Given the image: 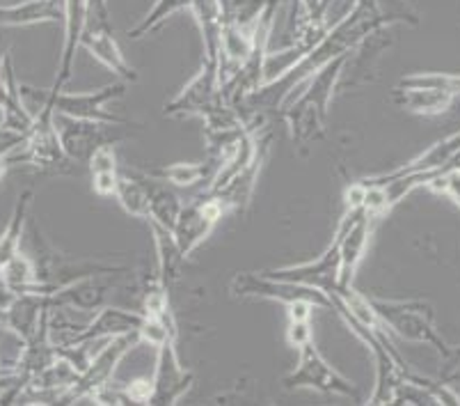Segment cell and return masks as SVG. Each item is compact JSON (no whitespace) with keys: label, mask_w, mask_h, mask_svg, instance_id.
Returning <instances> with one entry per match:
<instances>
[{"label":"cell","mask_w":460,"mask_h":406,"mask_svg":"<svg viewBox=\"0 0 460 406\" xmlns=\"http://www.w3.org/2000/svg\"><path fill=\"white\" fill-rule=\"evenodd\" d=\"M392 23H410V26H417L420 19L415 14H403V12L401 14H387V12L380 10L378 0H355L349 14L341 16L332 28H328L323 32V37L309 49L307 56L294 69L284 74L282 78H278V81L259 87L254 95H250L241 104V108H248L252 113H266L273 111V108H279L284 104V99L300 83L307 81L309 77H314L316 71H321L325 65L337 60V58L353 53L358 46L365 44L367 37H371L378 31H385Z\"/></svg>","instance_id":"cell-1"},{"label":"cell","mask_w":460,"mask_h":406,"mask_svg":"<svg viewBox=\"0 0 460 406\" xmlns=\"http://www.w3.org/2000/svg\"><path fill=\"white\" fill-rule=\"evenodd\" d=\"M349 60L350 53L337 58L321 71H316L314 77H309L307 81L300 83L305 87L303 92H298V95L294 92L284 99V104L279 106V115L287 122L296 145H309L312 140L323 136L330 104H332L334 90L344 77Z\"/></svg>","instance_id":"cell-2"},{"label":"cell","mask_w":460,"mask_h":406,"mask_svg":"<svg viewBox=\"0 0 460 406\" xmlns=\"http://www.w3.org/2000/svg\"><path fill=\"white\" fill-rule=\"evenodd\" d=\"M10 163H28L44 175H78L76 161L66 154L62 145L60 129L56 124V113L49 104H40V111L32 117V127L28 129L26 140L10 154Z\"/></svg>","instance_id":"cell-3"},{"label":"cell","mask_w":460,"mask_h":406,"mask_svg":"<svg viewBox=\"0 0 460 406\" xmlns=\"http://www.w3.org/2000/svg\"><path fill=\"white\" fill-rule=\"evenodd\" d=\"M376 312L383 320V324L390 329V333L403 338L410 342H421V345L433 347L438 354L449 361L454 354V347L447 345L442 336L435 329L433 305L421 299L412 301H380L371 299Z\"/></svg>","instance_id":"cell-4"},{"label":"cell","mask_w":460,"mask_h":406,"mask_svg":"<svg viewBox=\"0 0 460 406\" xmlns=\"http://www.w3.org/2000/svg\"><path fill=\"white\" fill-rule=\"evenodd\" d=\"M127 92L124 83L106 86L102 90L92 92H56V90H40L31 86H21V95L28 99H37L40 104H49L56 115L74 117V120H90V122H108V124H131V120L115 113H108L106 104L111 99L122 97Z\"/></svg>","instance_id":"cell-5"},{"label":"cell","mask_w":460,"mask_h":406,"mask_svg":"<svg viewBox=\"0 0 460 406\" xmlns=\"http://www.w3.org/2000/svg\"><path fill=\"white\" fill-rule=\"evenodd\" d=\"M140 330L111 338V340L102 347V351L92 358L90 367L78 376L76 383L71 388H66V391L58 397V404H76V401L94 400L96 392L111 383L117 363L122 361L124 356H127L133 347L140 345Z\"/></svg>","instance_id":"cell-6"},{"label":"cell","mask_w":460,"mask_h":406,"mask_svg":"<svg viewBox=\"0 0 460 406\" xmlns=\"http://www.w3.org/2000/svg\"><path fill=\"white\" fill-rule=\"evenodd\" d=\"M284 388L287 391H300V388H309V391L325 392V395H344L359 400L358 388L353 386V381H349L346 376L339 374L323 356L319 354V349L314 347V342H305L303 347H298V365L291 374H287L282 379Z\"/></svg>","instance_id":"cell-7"},{"label":"cell","mask_w":460,"mask_h":406,"mask_svg":"<svg viewBox=\"0 0 460 406\" xmlns=\"http://www.w3.org/2000/svg\"><path fill=\"white\" fill-rule=\"evenodd\" d=\"M378 216L367 207H346L344 219L339 221L334 237L339 239V292L353 287V275L365 257L374 221Z\"/></svg>","instance_id":"cell-8"},{"label":"cell","mask_w":460,"mask_h":406,"mask_svg":"<svg viewBox=\"0 0 460 406\" xmlns=\"http://www.w3.org/2000/svg\"><path fill=\"white\" fill-rule=\"evenodd\" d=\"M56 124L60 129L66 154L76 163H90L92 154L99 148L127 140L131 131H122V127H133V124H112L111 127L108 122H90V120H74V117L65 115H56Z\"/></svg>","instance_id":"cell-9"},{"label":"cell","mask_w":460,"mask_h":406,"mask_svg":"<svg viewBox=\"0 0 460 406\" xmlns=\"http://www.w3.org/2000/svg\"><path fill=\"white\" fill-rule=\"evenodd\" d=\"M229 104L223 95V86H220V74H217V62L207 60L204 58L202 69L198 71V77L192 78L172 102L167 104L163 115L165 117H183V115H199L208 117L216 113L217 108Z\"/></svg>","instance_id":"cell-10"},{"label":"cell","mask_w":460,"mask_h":406,"mask_svg":"<svg viewBox=\"0 0 460 406\" xmlns=\"http://www.w3.org/2000/svg\"><path fill=\"white\" fill-rule=\"evenodd\" d=\"M232 292L234 296H254V299H269L279 301V303H298V301H309V303L319 305V308H330L328 296L323 292L307 287V284L291 283V280L273 278L269 274H236L232 278Z\"/></svg>","instance_id":"cell-11"},{"label":"cell","mask_w":460,"mask_h":406,"mask_svg":"<svg viewBox=\"0 0 460 406\" xmlns=\"http://www.w3.org/2000/svg\"><path fill=\"white\" fill-rule=\"evenodd\" d=\"M223 203L216 198L213 194H208L204 188L198 198H192L190 203L183 204L181 216H179L177 225L172 230V237L177 241L179 253L183 255V259L202 244L204 239H208V234L213 232V228L217 225V221L225 216Z\"/></svg>","instance_id":"cell-12"},{"label":"cell","mask_w":460,"mask_h":406,"mask_svg":"<svg viewBox=\"0 0 460 406\" xmlns=\"http://www.w3.org/2000/svg\"><path fill=\"white\" fill-rule=\"evenodd\" d=\"M192 383V372L186 370L179 361L174 340H167L158 347L156 372L152 379V397L149 404H177Z\"/></svg>","instance_id":"cell-13"},{"label":"cell","mask_w":460,"mask_h":406,"mask_svg":"<svg viewBox=\"0 0 460 406\" xmlns=\"http://www.w3.org/2000/svg\"><path fill=\"white\" fill-rule=\"evenodd\" d=\"M263 274L273 275V278L291 280V283L307 284L314 290L323 292L325 296L339 290V239L334 237L332 244L325 248V253L314 262L298 266H287V269L263 271Z\"/></svg>","instance_id":"cell-14"},{"label":"cell","mask_w":460,"mask_h":406,"mask_svg":"<svg viewBox=\"0 0 460 406\" xmlns=\"http://www.w3.org/2000/svg\"><path fill=\"white\" fill-rule=\"evenodd\" d=\"M21 97L23 95H21V86L16 83L10 53L3 51V46H0V129L28 133V129L32 127L35 113L23 106Z\"/></svg>","instance_id":"cell-15"},{"label":"cell","mask_w":460,"mask_h":406,"mask_svg":"<svg viewBox=\"0 0 460 406\" xmlns=\"http://www.w3.org/2000/svg\"><path fill=\"white\" fill-rule=\"evenodd\" d=\"M87 26V0H65V44H62L60 69H58L56 86L51 90L60 92L69 83L74 62H76V49L81 46L83 32Z\"/></svg>","instance_id":"cell-16"},{"label":"cell","mask_w":460,"mask_h":406,"mask_svg":"<svg viewBox=\"0 0 460 406\" xmlns=\"http://www.w3.org/2000/svg\"><path fill=\"white\" fill-rule=\"evenodd\" d=\"M145 315L142 312H131V310H119V308H103L94 315V320L90 324L83 326L76 336L71 338L66 345H78V342L85 340H96V338H115L124 336V333H133V330H140Z\"/></svg>","instance_id":"cell-17"},{"label":"cell","mask_w":460,"mask_h":406,"mask_svg":"<svg viewBox=\"0 0 460 406\" xmlns=\"http://www.w3.org/2000/svg\"><path fill=\"white\" fill-rule=\"evenodd\" d=\"M460 152V131L451 133V136L442 138L440 142H435L426 149L424 154L415 157L412 161L403 163L399 168L390 170V173L378 175L376 179H394V177H403V175H412V173H442L451 166V161L456 158V154Z\"/></svg>","instance_id":"cell-18"},{"label":"cell","mask_w":460,"mask_h":406,"mask_svg":"<svg viewBox=\"0 0 460 406\" xmlns=\"http://www.w3.org/2000/svg\"><path fill=\"white\" fill-rule=\"evenodd\" d=\"M390 97L396 106L417 115H440L449 111L456 95L440 87H394Z\"/></svg>","instance_id":"cell-19"},{"label":"cell","mask_w":460,"mask_h":406,"mask_svg":"<svg viewBox=\"0 0 460 406\" xmlns=\"http://www.w3.org/2000/svg\"><path fill=\"white\" fill-rule=\"evenodd\" d=\"M51 21H65V5H58V0H23L16 5H0V26L19 28Z\"/></svg>","instance_id":"cell-20"},{"label":"cell","mask_w":460,"mask_h":406,"mask_svg":"<svg viewBox=\"0 0 460 406\" xmlns=\"http://www.w3.org/2000/svg\"><path fill=\"white\" fill-rule=\"evenodd\" d=\"M145 182V188H147V198H149V223H156L161 228L170 230L172 232L174 225H177L179 216H181V200L174 194L172 188L167 186L161 179H154L149 175H145L142 170H137Z\"/></svg>","instance_id":"cell-21"},{"label":"cell","mask_w":460,"mask_h":406,"mask_svg":"<svg viewBox=\"0 0 460 406\" xmlns=\"http://www.w3.org/2000/svg\"><path fill=\"white\" fill-rule=\"evenodd\" d=\"M220 166L223 163L208 154L207 161L202 163H174V166H165V168H145L142 173L165 184H174V186H192L198 182H211Z\"/></svg>","instance_id":"cell-22"},{"label":"cell","mask_w":460,"mask_h":406,"mask_svg":"<svg viewBox=\"0 0 460 406\" xmlns=\"http://www.w3.org/2000/svg\"><path fill=\"white\" fill-rule=\"evenodd\" d=\"M32 195H35L32 188H28V191H23V194L19 195L14 212H12L10 216V223L5 225V230L0 234V269H3L14 255L21 253V239H23V228H26L28 209H31Z\"/></svg>","instance_id":"cell-23"},{"label":"cell","mask_w":460,"mask_h":406,"mask_svg":"<svg viewBox=\"0 0 460 406\" xmlns=\"http://www.w3.org/2000/svg\"><path fill=\"white\" fill-rule=\"evenodd\" d=\"M115 198L117 203L122 204L124 212H128L131 216H137V219L149 221L147 188H145V182H142L137 170H122V173H119Z\"/></svg>","instance_id":"cell-24"},{"label":"cell","mask_w":460,"mask_h":406,"mask_svg":"<svg viewBox=\"0 0 460 406\" xmlns=\"http://www.w3.org/2000/svg\"><path fill=\"white\" fill-rule=\"evenodd\" d=\"M0 284H5L7 290L16 294H31V290L37 284V269L28 255L19 253L0 269Z\"/></svg>","instance_id":"cell-25"},{"label":"cell","mask_w":460,"mask_h":406,"mask_svg":"<svg viewBox=\"0 0 460 406\" xmlns=\"http://www.w3.org/2000/svg\"><path fill=\"white\" fill-rule=\"evenodd\" d=\"M190 3L192 0H156V5L147 12V16H145L136 28L128 31V37H131V40H140V37L149 35V32H154L156 28H161L163 21H165L167 16H172L174 12L190 10Z\"/></svg>","instance_id":"cell-26"},{"label":"cell","mask_w":460,"mask_h":406,"mask_svg":"<svg viewBox=\"0 0 460 406\" xmlns=\"http://www.w3.org/2000/svg\"><path fill=\"white\" fill-rule=\"evenodd\" d=\"M426 186H429L430 191H435V194L447 195L449 200H454L456 207L460 209V168L449 166V168L442 170L440 175H435Z\"/></svg>","instance_id":"cell-27"},{"label":"cell","mask_w":460,"mask_h":406,"mask_svg":"<svg viewBox=\"0 0 460 406\" xmlns=\"http://www.w3.org/2000/svg\"><path fill=\"white\" fill-rule=\"evenodd\" d=\"M298 3L303 7V23H321V26H325L330 0H298Z\"/></svg>","instance_id":"cell-28"},{"label":"cell","mask_w":460,"mask_h":406,"mask_svg":"<svg viewBox=\"0 0 460 406\" xmlns=\"http://www.w3.org/2000/svg\"><path fill=\"white\" fill-rule=\"evenodd\" d=\"M117 182H119V170L92 173V188L96 195H115Z\"/></svg>","instance_id":"cell-29"},{"label":"cell","mask_w":460,"mask_h":406,"mask_svg":"<svg viewBox=\"0 0 460 406\" xmlns=\"http://www.w3.org/2000/svg\"><path fill=\"white\" fill-rule=\"evenodd\" d=\"M287 340L291 347H303L305 342L312 340V326H309V320H288L287 329Z\"/></svg>","instance_id":"cell-30"},{"label":"cell","mask_w":460,"mask_h":406,"mask_svg":"<svg viewBox=\"0 0 460 406\" xmlns=\"http://www.w3.org/2000/svg\"><path fill=\"white\" fill-rule=\"evenodd\" d=\"M458 365H460V347H454V354H451V358L447 361V367H449V370H456Z\"/></svg>","instance_id":"cell-31"}]
</instances>
